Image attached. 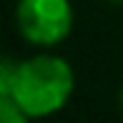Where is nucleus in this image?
Returning a JSON list of instances; mask_svg holds the SVG:
<instances>
[{
    "label": "nucleus",
    "instance_id": "4",
    "mask_svg": "<svg viewBox=\"0 0 123 123\" xmlns=\"http://www.w3.org/2000/svg\"><path fill=\"white\" fill-rule=\"evenodd\" d=\"M15 70H18V63H15L13 58H3V63H0V96L10 91V83H13V78H15Z\"/></svg>",
    "mask_w": 123,
    "mask_h": 123
},
{
    "label": "nucleus",
    "instance_id": "6",
    "mask_svg": "<svg viewBox=\"0 0 123 123\" xmlns=\"http://www.w3.org/2000/svg\"><path fill=\"white\" fill-rule=\"evenodd\" d=\"M111 5H123V0H108Z\"/></svg>",
    "mask_w": 123,
    "mask_h": 123
},
{
    "label": "nucleus",
    "instance_id": "3",
    "mask_svg": "<svg viewBox=\"0 0 123 123\" xmlns=\"http://www.w3.org/2000/svg\"><path fill=\"white\" fill-rule=\"evenodd\" d=\"M0 121L3 123H25L28 116L10 96H0Z\"/></svg>",
    "mask_w": 123,
    "mask_h": 123
},
{
    "label": "nucleus",
    "instance_id": "5",
    "mask_svg": "<svg viewBox=\"0 0 123 123\" xmlns=\"http://www.w3.org/2000/svg\"><path fill=\"white\" fill-rule=\"evenodd\" d=\"M118 105H121V111H123V88H121V93H118Z\"/></svg>",
    "mask_w": 123,
    "mask_h": 123
},
{
    "label": "nucleus",
    "instance_id": "1",
    "mask_svg": "<svg viewBox=\"0 0 123 123\" xmlns=\"http://www.w3.org/2000/svg\"><path fill=\"white\" fill-rule=\"evenodd\" d=\"M73 88L75 75L68 60L58 55H33L18 63L10 91L3 96H10L28 118H45L68 103Z\"/></svg>",
    "mask_w": 123,
    "mask_h": 123
},
{
    "label": "nucleus",
    "instance_id": "2",
    "mask_svg": "<svg viewBox=\"0 0 123 123\" xmlns=\"http://www.w3.org/2000/svg\"><path fill=\"white\" fill-rule=\"evenodd\" d=\"M15 25L28 43L53 48L73 30V8L68 0H18Z\"/></svg>",
    "mask_w": 123,
    "mask_h": 123
}]
</instances>
